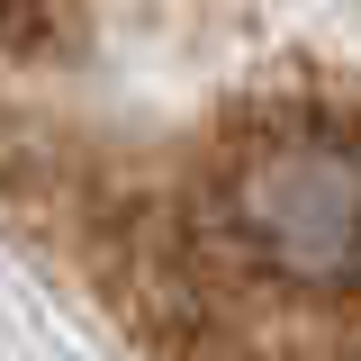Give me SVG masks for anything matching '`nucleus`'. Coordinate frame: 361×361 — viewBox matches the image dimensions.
Listing matches in <instances>:
<instances>
[{
  "label": "nucleus",
  "instance_id": "nucleus-1",
  "mask_svg": "<svg viewBox=\"0 0 361 361\" xmlns=\"http://www.w3.org/2000/svg\"><path fill=\"white\" fill-rule=\"evenodd\" d=\"M0 217L145 343H361V0H0Z\"/></svg>",
  "mask_w": 361,
  "mask_h": 361
}]
</instances>
